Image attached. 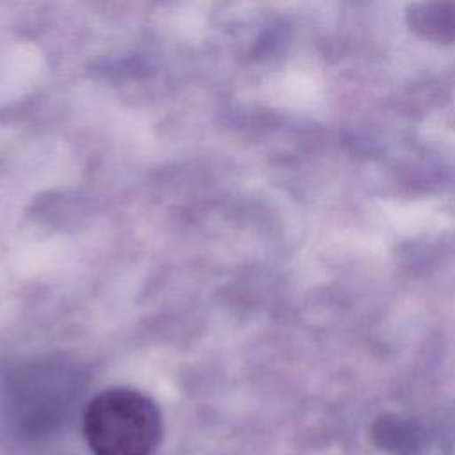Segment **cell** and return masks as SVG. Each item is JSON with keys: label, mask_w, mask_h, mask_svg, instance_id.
<instances>
[{"label": "cell", "mask_w": 455, "mask_h": 455, "mask_svg": "<svg viewBox=\"0 0 455 455\" xmlns=\"http://www.w3.org/2000/svg\"><path fill=\"white\" fill-rule=\"evenodd\" d=\"M84 435L94 455H151L162 439V414L146 395L110 387L87 403Z\"/></svg>", "instance_id": "obj_1"}, {"label": "cell", "mask_w": 455, "mask_h": 455, "mask_svg": "<svg viewBox=\"0 0 455 455\" xmlns=\"http://www.w3.org/2000/svg\"><path fill=\"white\" fill-rule=\"evenodd\" d=\"M412 30L439 43L455 41V0H425L407 14Z\"/></svg>", "instance_id": "obj_2"}, {"label": "cell", "mask_w": 455, "mask_h": 455, "mask_svg": "<svg viewBox=\"0 0 455 455\" xmlns=\"http://www.w3.org/2000/svg\"><path fill=\"white\" fill-rule=\"evenodd\" d=\"M373 439L380 448L395 453L411 451L416 446V434L412 427L398 418H380L373 425Z\"/></svg>", "instance_id": "obj_3"}]
</instances>
